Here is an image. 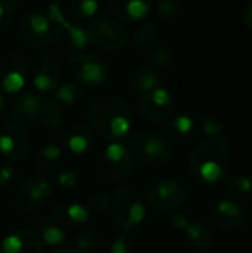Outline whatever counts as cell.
<instances>
[{"label": "cell", "instance_id": "cell-1", "mask_svg": "<svg viewBox=\"0 0 252 253\" xmlns=\"http://www.w3.org/2000/svg\"><path fill=\"white\" fill-rule=\"evenodd\" d=\"M91 129L110 142H120L134 126V111L131 105L114 93L97 96L86 111Z\"/></svg>", "mask_w": 252, "mask_h": 253}, {"label": "cell", "instance_id": "cell-2", "mask_svg": "<svg viewBox=\"0 0 252 253\" xmlns=\"http://www.w3.org/2000/svg\"><path fill=\"white\" fill-rule=\"evenodd\" d=\"M229 162L230 148L227 141L223 136L209 138L195 147L189 159V169L199 182L215 184L226 176Z\"/></svg>", "mask_w": 252, "mask_h": 253}, {"label": "cell", "instance_id": "cell-3", "mask_svg": "<svg viewBox=\"0 0 252 253\" xmlns=\"http://www.w3.org/2000/svg\"><path fill=\"white\" fill-rule=\"evenodd\" d=\"M113 221L120 231L132 233L146 219V206L131 185H119L111 196Z\"/></svg>", "mask_w": 252, "mask_h": 253}, {"label": "cell", "instance_id": "cell-4", "mask_svg": "<svg viewBox=\"0 0 252 253\" xmlns=\"http://www.w3.org/2000/svg\"><path fill=\"white\" fill-rule=\"evenodd\" d=\"M85 31L89 43L100 49H122L129 42V31L116 18L110 15H95L86 24Z\"/></svg>", "mask_w": 252, "mask_h": 253}, {"label": "cell", "instance_id": "cell-5", "mask_svg": "<svg viewBox=\"0 0 252 253\" xmlns=\"http://www.w3.org/2000/svg\"><path fill=\"white\" fill-rule=\"evenodd\" d=\"M135 157L128 145L122 142H110L101 156L98 173L107 184H116L125 179L134 169Z\"/></svg>", "mask_w": 252, "mask_h": 253}, {"label": "cell", "instance_id": "cell-6", "mask_svg": "<svg viewBox=\"0 0 252 253\" xmlns=\"http://www.w3.org/2000/svg\"><path fill=\"white\" fill-rule=\"evenodd\" d=\"M31 59L25 50H12L0 61V89L1 93L16 95L25 89Z\"/></svg>", "mask_w": 252, "mask_h": 253}, {"label": "cell", "instance_id": "cell-7", "mask_svg": "<svg viewBox=\"0 0 252 253\" xmlns=\"http://www.w3.org/2000/svg\"><path fill=\"white\" fill-rule=\"evenodd\" d=\"M129 150L135 159L151 168H160L171 159L169 142L154 133H134L129 141Z\"/></svg>", "mask_w": 252, "mask_h": 253}, {"label": "cell", "instance_id": "cell-8", "mask_svg": "<svg viewBox=\"0 0 252 253\" xmlns=\"http://www.w3.org/2000/svg\"><path fill=\"white\" fill-rule=\"evenodd\" d=\"M187 197L186 185L174 178L156 181L147 191V202L153 209L168 212L180 208Z\"/></svg>", "mask_w": 252, "mask_h": 253}, {"label": "cell", "instance_id": "cell-9", "mask_svg": "<svg viewBox=\"0 0 252 253\" xmlns=\"http://www.w3.org/2000/svg\"><path fill=\"white\" fill-rule=\"evenodd\" d=\"M52 43L55 44L56 50L67 59L83 53V50L91 46L85 27L70 21H65L61 25H55L52 31Z\"/></svg>", "mask_w": 252, "mask_h": 253}, {"label": "cell", "instance_id": "cell-10", "mask_svg": "<svg viewBox=\"0 0 252 253\" xmlns=\"http://www.w3.org/2000/svg\"><path fill=\"white\" fill-rule=\"evenodd\" d=\"M52 184L43 176H30L16 190L13 197V206L19 212H30L37 206L46 203L52 196Z\"/></svg>", "mask_w": 252, "mask_h": 253}, {"label": "cell", "instance_id": "cell-11", "mask_svg": "<svg viewBox=\"0 0 252 253\" xmlns=\"http://www.w3.org/2000/svg\"><path fill=\"white\" fill-rule=\"evenodd\" d=\"M31 148V138L24 125L13 120L6 122L0 129V154L10 160H22Z\"/></svg>", "mask_w": 252, "mask_h": 253}, {"label": "cell", "instance_id": "cell-12", "mask_svg": "<svg viewBox=\"0 0 252 253\" xmlns=\"http://www.w3.org/2000/svg\"><path fill=\"white\" fill-rule=\"evenodd\" d=\"M68 61L76 79L80 83H85L88 86H98L108 79L110 67L102 58L97 55L83 52L71 56Z\"/></svg>", "mask_w": 252, "mask_h": 253}, {"label": "cell", "instance_id": "cell-13", "mask_svg": "<svg viewBox=\"0 0 252 253\" xmlns=\"http://www.w3.org/2000/svg\"><path fill=\"white\" fill-rule=\"evenodd\" d=\"M52 24L48 19L46 13L39 10L27 12L19 22L21 36L34 47H46L52 43Z\"/></svg>", "mask_w": 252, "mask_h": 253}, {"label": "cell", "instance_id": "cell-14", "mask_svg": "<svg viewBox=\"0 0 252 253\" xmlns=\"http://www.w3.org/2000/svg\"><path fill=\"white\" fill-rule=\"evenodd\" d=\"M140 111L150 122H162L174 114L175 99L168 89L160 86L141 96Z\"/></svg>", "mask_w": 252, "mask_h": 253}, {"label": "cell", "instance_id": "cell-15", "mask_svg": "<svg viewBox=\"0 0 252 253\" xmlns=\"http://www.w3.org/2000/svg\"><path fill=\"white\" fill-rule=\"evenodd\" d=\"M43 98L31 89H24L16 93L10 104V120L25 125L33 123L39 119V110Z\"/></svg>", "mask_w": 252, "mask_h": 253}, {"label": "cell", "instance_id": "cell-16", "mask_svg": "<svg viewBox=\"0 0 252 253\" xmlns=\"http://www.w3.org/2000/svg\"><path fill=\"white\" fill-rule=\"evenodd\" d=\"M31 83L34 90L40 93L55 92V89L61 83V70L58 62L52 56H42L33 70L31 74Z\"/></svg>", "mask_w": 252, "mask_h": 253}, {"label": "cell", "instance_id": "cell-17", "mask_svg": "<svg viewBox=\"0 0 252 253\" xmlns=\"http://www.w3.org/2000/svg\"><path fill=\"white\" fill-rule=\"evenodd\" d=\"M0 249L1 253H42L45 245L33 230L21 228L3 237Z\"/></svg>", "mask_w": 252, "mask_h": 253}, {"label": "cell", "instance_id": "cell-18", "mask_svg": "<svg viewBox=\"0 0 252 253\" xmlns=\"http://www.w3.org/2000/svg\"><path fill=\"white\" fill-rule=\"evenodd\" d=\"M214 222L227 231L241 230L245 224V212L241 205L232 199H223L217 202L212 208Z\"/></svg>", "mask_w": 252, "mask_h": 253}, {"label": "cell", "instance_id": "cell-19", "mask_svg": "<svg viewBox=\"0 0 252 253\" xmlns=\"http://www.w3.org/2000/svg\"><path fill=\"white\" fill-rule=\"evenodd\" d=\"M91 212L88 208L77 202H58L50 206L49 216L55 219L59 225L70 227V225H82L89 219Z\"/></svg>", "mask_w": 252, "mask_h": 253}, {"label": "cell", "instance_id": "cell-20", "mask_svg": "<svg viewBox=\"0 0 252 253\" xmlns=\"http://www.w3.org/2000/svg\"><path fill=\"white\" fill-rule=\"evenodd\" d=\"M30 225L39 237L43 242V245L59 248L65 239H67V231L62 225H59L55 219H52L49 215H36L31 218Z\"/></svg>", "mask_w": 252, "mask_h": 253}, {"label": "cell", "instance_id": "cell-21", "mask_svg": "<svg viewBox=\"0 0 252 253\" xmlns=\"http://www.w3.org/2000/svg\"><path fill=\"white\" fill-rule=\"evenodd\" d=\"M107 7L123 22H140L150 13L151 3L147 0H110Z\"/></svg>", "mask_w": 252, "mask_h": 253}, {"label": "cell", "instance_id": "cell-22", "mask_svg": "<svg viewBox=\"0 0 252 253\" xmlns=\"http://www.w3.org/2000/svg\"><path fill=\"white\" fill-rule=\"evenodd\" d=\"M94 142V130L91 126L83 123H76L64 132V145L73 154L86 153Z\"/></svg>", "mask_w": 252, "mask_h": 253}, {"label": "cell", "instance_id": "cell-23", "mask_svg": "<svg viewBox=\"0 0 252 253\" xmlns=\"http://www.w3.org/2000/svg\"><path fill=\"white\" fill-rule=\"evenodd\" d=\"M128 84L134 92H137L143 96V95L160 87L162 79L156 70L149 68V67H138L131 73V76L128 79Z\"/></svg>", "mask_w": 252, "mask_h": 253}, {"label": "cell", "instance_id": "cell-24", "mask_svg": "<svg viewBox=\"0 0 252 253\" xmlns=\"http://www.w3.org/2000/svg\"><path fill=\"white\" fill-rule=\"evenodd\" d=\"M195 129V120L190 114H177L166 125V141L171 144L186 142Z\"/></svg>", "mask_w": 252, "mask_h": 253}, {"label": "cell", "instance_id": "cell-25", "mask_svg": "<svg viewBox=\"0 0 252 253\" xmlns=\"http://www.w3.org/2000/svg\"><path fill=\"white\" fill-rule=\"evenodd\" d=\"M186 231V237L187 240L192 243L193 248H196L201 252H208L212 249L214 245V239H212V233L211 230L201 221H193L187 225Z\"/></svg>", "mask_w": 252, "mask_h": 253}, {"label": "cell", "instance_id": "cell-26", "mask_svg": "<svg viewBox=\"0 0 252 253\" xmlns=\"http://www.w3.org/2000/svg\"><path fill=\"white\" fill-rule=\"evenodd\" d=\"M46 129L49 130H58L62 126V111L61 105L53 98H43L40 110H39V119H37Z\"/></svg>", "mask_w": 252, "mask_h": 253}, {"label": "cell", "instance_id": "cell-27", "mask_svg": "<svg viewBox=\"0 0 252 253\" xmlns=\"http://www.w3.org/2000/svg\"><path fill=\"white\" fill-rule=\"evenodd\" d=\"M227 194L235 202H248L252 199V178L248 175H233L226 179Z\"/></svg>", "mask_w": 252, "mask_h": 253}, {"label": "cell", "instance_id": "cell-28", "mask_svg": "<svg viewBox=\"0 0 252 253\" xmlns=\"http://www.w3.org/2000/svg\"><path fill=\"white\" fill-rule=\"evenodd\" d=\"M64 151L61 148V145L58 144H46L43 145L37 156H36V169L40 172H49L53 170L62 160Z\"/></svg>", "mask_w": 252, "mask_h": 253}, {"label": "cell", "instance_id": "cell-29", "mask_svg": "<svg viewBox=\"0 0 252 253\" xmlns=\"http://www.w3.org/2000/svg\"><path fill=\"white\" fill-rule=\"evenodd\" d=\"M134 43L138 49L150 52L157 44H160L159 30L153 22H141L134 33Z\"/></svg>", "mask_w": 252, "mask_h": 253}, {"label": "cell", "instance_id": "cell-30", "mask_svg": "<svg viewBox=\"0 0 252 253\" xmlns=\"http://www.w3.org/2000/svg\"><path fill=\"white\" fill-rule=\"evenodd\" d=\"M82 96V86L76 82H64L53 92V99L61 105H73Z\"/></svg>", "mask_w": 252, "mask_h": 253}, {"label": "cell", "instance_id": "cell-31", "mask_svg": "<svg viewBox=\"0 0 252 253\" xmlns=\"http://www.w3.org/2000/svg\"><path fill=\"white\" fill-rule=\"evenodd\" d=\"M101 245V234L95 230L83 231L76 240V251L79 253L95 252Z\"/></svg>", "mask_w": 252, "mask_h": 253}, {"label": "cell", "instance_id": "cell-32", "mask_svg": "<svg viewBox=\"0 0 252 253\" xmlns=\"http://www.w3.org/2000/svg\"><path fill=\"white\" fill-rule=\"evenodd\" d=\"M149 55H150L153 64H156L160 68H169V67H172L175 64V55H174V52L169 47L163 46L162 43L157 44L154 49H151L149 52Z\"/></svg>", "mask_w": 252, "mask_h": 253}, {"label": "cell", "instance_id": "cell-33", "mask_svg": "<svg viewBox=\"0 0 252 253\" xmlns=\"http://www.w3.org/2000/svg\"><path fill=\"white\" fill-rule=\"evenodd\" d=\"M86 208L92 213H104L111 208V197L105 193H94L88 199Z\"/></svg>", "mask_w": 252, "mask_h": 253}, {"label": "cell", "instance_id": "cell-34", "mask_svg": "<svg viewBox=\"0 0 252 253\" xmlns=\"http://www.w3.org/2000/svg\"><path fill=\"white\" fill-rule=\"evenodd\" d=\"M135 249V240L131 233L120 231L117 237L111 243V253H134Z\"/></svg>", "mask_w": 252, "mask_h": 253}, {"label": "cell", "instance_id": "cell-35", "mask_svg": "<svg viewBox=\"0 0 252 253\" xmlns=\"http://www.w3.org/2000/svg\"><path fill=\"white\" fill-rule=\"evenodd\" d=\"M98 6L100 4L95 0H80L70 3L73 13L79 18H94L98 10Z\"/></svg>", "mask_w": 252, "mask_h": 253}, {"label": "cell", "instance_id": "cell-36", "mask_svg": "<svg viewBox=\"0 0 252 253\" xmlns=\"http://www.w3.org/2000/svg\"><path fill=\"white\" fill-rule=\"evenodd\" d=\"M201 126L203 133L209 138H220L224 132V123L214 116H205L201 120Z\"/></svg>", "mask_w": 252, "mask_h": 253}, {"label": "cell", "instance_id": "cell-37", "mask_svg": "<svg viewBox=\"0 0 252 253\" xmlns=\"http://www.w3.org/2000/svg\"><path fill=\"white\" fill-rule=\"evenodd\" d=\"M18 181V170L12 165L0 166V188L7 191L15 187Z\"/></svg>", "mask_w": 252, "mask_h": 253}, {"label": "cell", "instance_id": "cell-38", "mask_svg": "<svg viewBox=\"0 0 252 253\" xmlns=\"http://www.w3.org/2000/svg\"><path fill=\"white\" fill-rule=\"evenodd\" d=\"M183 4L177 0H160L156 3V10L163 18H171L181 10Z\"/></svg>", "mask_w": 252, "mask_h": 253}, {"label": "cell", "instance_id": "cell-39", "mask_svg": "<svg viewBox=\"0 0 252 253\" xmlns=\"http://www.w3.org/2000/svg\"><path fill=\"white\" fill-rule=\"evenodd\" d=\"M18 10V3L12 0H0V25H6L12 21Z\"/></svg>", "mask_w": 252, "mask_h": 253}, {"label": "cell", "instance_id": "cell-40", "mask_svg": "<svg viewBox=\"0 0 252 253\" xmlns=\"http://www.w3.org/2000/svg\"><path fill=\"white\" fill-rule=\"evenodd\" d=\"M77 181H79V175L76 170L73 169H67V170H62L58 176H56V184L64 188V190H71L77 185Z\"/></svg>", "mask_w": 252, "mask_h": 253}, {"label": "cell", "instance_id": "cell-41", "mask_svg": "<svg viewBox=\"0 0 252 253\" xmlns=\"http://www.w3.org/2000/svg\"><path fill=\"white\" fill-rule=\"evenodd\" d=\"M46 16L50 21V24H55V25H61L65 21H68L62 12V7L58 3H52L46 7Z\"/></svg>", "mask_w": 252, "mask_h": 253}, {"label": "cell", "instance_id": "cell-42", "mask_svg": "<svg viewBox=\"0 0 252 253\" xmlns=\"http://www.w3.org/2000/svg\"><path fill=\"white\" fill-rule=\"evenodd\" d=\"M189 224H190V219L186 213H175L171 218V225L175 230H186Z\"/></svg>", "mask_w": 252, "mask_h": 253}, {"label": "cell", "instance_id": "cell-43", "mask_svg": "<svg viewBox=\"0 0 252 253\" xmlns=\"http://www.w3.org/2000/svg\"><path fill=\"white\" fill-rule=\"evenodd\" d=\"M242 21H244L245 27L252 33V3H250L244 9V12H242Z\"/></svg>", "mask_w": 252, "mask_h": 253}, {"label": "cell", "instance_id": "cell-44", "mask_svg": "<svg viewBox=\"0 0 252 253\" xmlns=\"http://www.w3.org/2000/svg\"><path fill=\"white\" fill-rule=\"evenodd\" d=\"M49 253H79L76 249H71V248H55L52 249Z\"/></svg>", "mask_w": 252, "mask_h": 253}, {"label": "cell", "instance_id": "cell-45", "mask_svg": "<svg viewBox=\"0 0 252 253\" xmlns=\"http://www.w3.org/2000/svg\"><path fill=\"white\" fill-rule=\"evenodd\" d=\"M4 107H6V99H4V96H3V93L0 92V113L4 110Z\"/></svg>", "mask_w": 252, "mask_h": 253}]
</instances>
